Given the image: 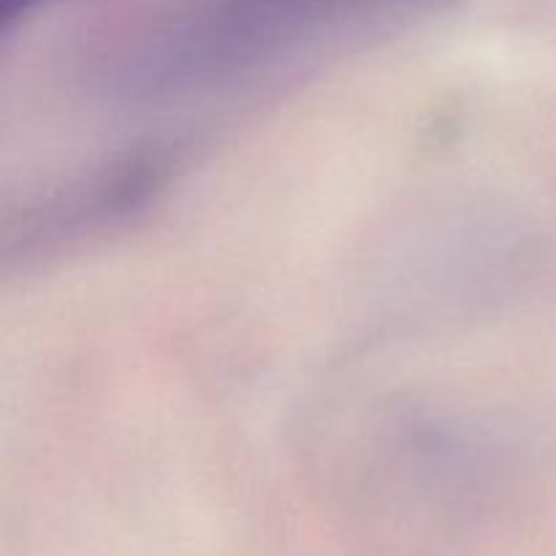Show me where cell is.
<instances>
[{"label":"cell","instance_id":"7a4b0ae2","mask_svg":"<svg viewBox=\"0 0 556 556\" xmlns=\"http://www.w3.org/2000/svg\"><path fill=\"white\" fill-rule=\"evenodd\" d=\"M43 3H49V0H0V27L9 30L11 25L25 20L30 11H36Z\"/></svg>","mask_w":556,"mask_h":556},{"label":"cell","instance_id":"6da1fadb","mask_svg":"<svg viewBox=\"0 0 556 556\" xmlns=\"http://www.w3.org/2000/svg\"><path fill=\"white\" fill-rule=\"evenodd\" d=\"M459 0H177L85 60L114 109H172L264 85L410 30Z\"/></svg>","mask_w":556,"mask_h":556}]
</instances>
